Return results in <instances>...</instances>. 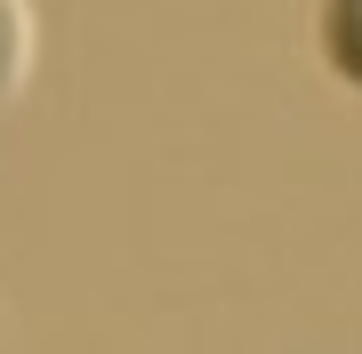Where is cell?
I'll list each match as a JSON object with an SVG mask.
<instances>
[{
  "mask_svg": "<svg viewBox=\"0 0 362 354\" xmlns=\"http://www.w3.org/2000/svg\"><path fill=\"white\" fill-rule=\"evenodd\" d=\"M314 49L338 89L362 97V0H314Z\"/></svg>",
  "mask_w": 362,
  "mask_h": 354,
  "instance_id": "1",
  "label": "cell"
},
{
  "mask_svg": "<svg viewBox=\"0 0 362 354\" xmlns=\"http://www.w3.org/2000/svg\"><path fill=\"white\" fill-rule=\"evenodd\" d=\"M33 57H40V16H33V0H0V113L25 97Z\"/></svg>",
  "mask_w": 362,
  "mask_h": 354,
  "instance_id": "2",
  "label": "cell"
}]
</instances>
